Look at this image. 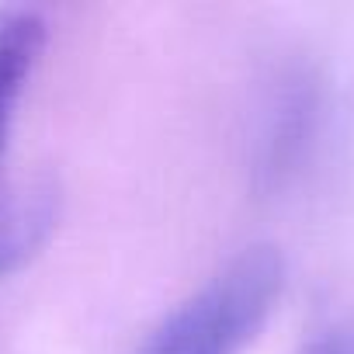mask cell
<instances>
[{
	"label": "cell",
	"mask_w": 354,
	"mask_h": 354,
	"mask_svg": "<svg viewBox=\"0 0 354 354\" xmlns=\"http://www.w3.org/2000/svg\"><path fill=\"white\" fill-rule=\"evenodd\" d=\"M281 288V250L247 247L163 316L139 354H240L274 313Z\"/></svg>",
	"instance_id": "cell-1"
},
{
	"label": "cell",
	"mask_w": 354,
	"mask_h": 354,
	"mask_svg": "<svg viewBox=\"0 0 354 354\" xmlns=\"http://www.w3.org/2000/svg\"><path fill=\"white\" fill-rule=\"evenodd\" d=\"M59 185L49 174H21L0 185V278L21 271L59 226Z\"/></svg>",
	"instance_id": "cell-2"
},
{
	"label": "cell",
	"mask_w": 354,
	"mask_h": 354,
	"mask_svg": "<svg viewBox=\"0 0 354 354\" xmlns=\"http://www.w3.org/2000/svg\"><path fill=\"white\" fill-rule=\"evenodd\" d=\"M49 25L39 11L0 8V153L8 146L15 108L46 53Z\"/></svg>",
	"instance_id": "cell-3"
},
{
	"label": "cell",
	"mask_w": 354,
	"mask_h": 354,
	"mask_svg": "<svg viewBox=\"0 0 354 354\" xmlns=\"http://www.w3.org/2000/svg\"><path fill=\"white\" fill-rule=\"evenodd\" d=\"M302 354H354V326H333L319 333Z\"/></svg>",
	"instance_id": "cell-4"
}]
</instances>
